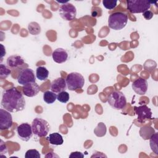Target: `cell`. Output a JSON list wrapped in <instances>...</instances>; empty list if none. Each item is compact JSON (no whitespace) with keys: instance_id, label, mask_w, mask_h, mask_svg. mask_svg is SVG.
<instances>
[{"instance_id":"4dcf8cb0","label":"cell","mask_w":158,"mask_h":158,"mask_svg":"<svg viewBox=\"0 0 158 158\" xmlns=\"http://www.w3.org/2000/svg\"><path fill=\"white\" fill-rule=\"evenodd\" d=\"M97 15H98V13H97L96 12L94 11V12H92V16H93V17H96Z\"/></svg>"},{"instance_id":"44dd1931","label":"cell","mask_w":158,"mask_h":158,"mask_svg":"<svg viewBox=\"0 0 158 158\" xmlns=\"http://www.w3.org/2000/svg\"><path fill=\"white\" fill-rule=\"evenodd\" d=\"M28 30L30 34L33 35H37L41 32V27L37 22H31L28 24Z\"/></svg>"},{"instance_id":"9a60e30c","label":"cell","mask_w":158,"mask_h":158,"mask_svg":"<svg viewBox=\"0 0 158 158\" xmlns=\"http://www.w3.org/2000/svg\"><path fill=\"white\" fill-rule=\"evenodd\" d=\"M52 59L57 64L65 62L68 58L67 52L63 48H57L52 53Z\"/></svg>"},{"instance_id":"d6986e66","label":"cell","mask_w":158,"mask_h":158,"mask_svg":"<svg viewBox=\"0 0 158 158\" xmlns=\"http://www.w3.org/2000/svg\"><path fill=\"white\" fill-rule=\"evenodd\" d=\"M56 99L57 95L52 91H46L43 93V100L48 104H52Z\"/></svg>"},{"instance_id":"3957f363","label":"cell","mask_w":158,"mask_h":158,"mask_svg":"<svg viewBox=\"0 0 158 158\" xmlns=\"http://www.w3.org/2000/svg\"><path fill=\"white\" fill-rule=\"evenodd\" d=\"M107 102L113 109L121 110L126 106L127 99L122 92L114 91L109 94L107 98Z\"/></svg>"},{"instance_id":"7c38bea8","label":"cell","mask_w":158,"mask_h":158,"mask_svg":"<svg viewBox=\"0 0 158 158\" xmlns=\"http://www.w3.org/2000/svg\"><path fill=\"white\" fill-rule=\"evenodd\" d=\"M132 89L139 95H144L146 94L148 84L147 81L143 78L139 77L132 83Z\"/></svg>"},{"instance_id":"277c9868","label":"cell","mask_w":158,"mask_h":158,"mask_svg":"<svg viewBox=\"0 0 158 158\" xmlns=\"http://www.w3.org/2000/svg\"><path fill=\"white\" fill-rule=\"evenodd\" d=\"M67 86L70 91H75L82 88L85 85L84 77L78 72L69 73L65 78Z\"/></svg>"},{"instance_id":"7a4b0ae2","label":"cell","mask_w":158,"mask_h":158,"mask_svg":"<svg viewBox=\"0 0 158 158\" xmlns=\"http://www.w3.org/2000/svg\"><path fill=\"white\" fill-rule=\"evenodd\" d=\"M128 22V16L120 12L110 14L108 19V26L114 30H120L123 28Z\"/></svg>"},{"instance_id":"4316f807","label":"cell","mask_w":158,"mask_h":158,"mask_svg":"<svg viewBox=\"0 0 158 158\" xmlns=\"http://www.w3.org/2000/svg\"><path fill=\"white\" fill-rule=\"evenodd\" d=\"M143 17L146 19V20H150L153 17L154 14L152 12H151V10H146L143 13Z\"/></svg>"},{"instance_id":"ac0fdd59","label":"cell","mask_w":158,"mask_h":158,"mask_svg":"<svg viewBox=\"0 0 158 158\" xmlns=\"http://www.w3.org/2000/svg\"><path fill=\"white\" fill-rule=\"evenodd\" d=\"M36 78L40 80L44 81L48 78L49 71L46 67L43 66H40L36 69Z\"/></svg>"},{"instance_id":"d4e9b609","label":"cell","mask_w":158,"mask_h":158,"mask_svg":"<svg viewBox=\"0 0 158 158\" xmlns=\"http://www.w3.org/2000/svg\"><path fill=\"white\" fill-rule=\"evenodd\" d=\"M102 4L104 7L109 10L114 9L117 4V1L116 0H103Z\"/></svg>"},{"instance_id":"ba28073f","label":"cell","mask_w":158,"mask_h":158,"mask_svg":"<svg viewBox=\"0 0 158 158\" xmlns=\"http://www.w3.org/2000/svg\"><path fill=\"white\" fill-rule=\"evenodd\" d=\"M17 81L22 85H25L29 83L35 82L36 77L33 70L29 68H25L19 73L17 76Z\"/></svg>"},{"instance_id":"2e32d148","label":"cell","mask_w":158,"mask_h":158,"mask_svg":"<svg viewBox=\"0 0 158 158\" xmlns=\"http://www.w3.org/2000/svg\"><path fill=\"white\" fill-rule=\"evenodd\" d=\"M7 66L11 69H17L25 64L23 59L18 55L9 56L7 59Z\"/></svg>"},{"instance_id":"f546056e","label":"cell","mask_w":158,"mask_h":158,"mask_svg":"<svg viewBox=\"0 0 158 158\" xmlns=\"http://www.w3.org/2000/svg\"><path fill=\"white\" fill-rule=\"evenodd\" d=\"M51 154H52V152H50V153H48L47 155H46V157H58L59 156L56 154H55L54 153L53 154V155H51Z\"/></svg>"},{"instance_id":"e0dca14e","label":"cell","mask_w":158,"mask_h":158,"mask_svg":"<svg viewBox=\"0 0 158 158\" xmlns=\"http://www.w3.org/2000/svg\"><path fill=\"white\" fill-rule=\"evenodd\" d=\"M47 139L48 140L50 144L55 146L61 145L64 143L63 138L62 135L59 133H51L47 138Z\"/></svg>"},{"instance_id":"83f0119b","label":"cell","mask_w":158,"mask_h":158,"mask_svg":"<svg viewBox=\"0 0 158 158\" xmlns=\"http://www.w3.org/2000/svg\"><path fill=\"white\" fill-rule=\"evenodd\" d=\"M83 157H84L83 154L78 151L73 152L69 156V157H73V158H83Z\"/></svg>"},{"instance_id":"30bf717a","label":"cell","mask_w":158,"mask_h":158,"mask_svg":"<svg viewBox=\"0 0 158 158\" xmlns=\"http://www.w3.org/2000/svg\"><path fill=\"white\" fill-rule=\"evenodd\" d=\"M134 110L138 115V121L139 123H143L152 117V112L150 108L147 106L143 105L139 107L135 106Z\"/></svg>"},{"instance_id":"5bb4252c","label":"cell","mask_w":158,"mask_h":158,"mask_svg":"<svg viewBox=\"0 0 158 158\" xmlns=\"http://www.w3.org/2000/svg\"><path fill=\"white\" fill-rule=\"evenodd\" d=\"M67 88V83L65 80L62 77L54 80L51 85V91L55 93H59L65 91Z\"/></svg>"},{"instance_id":"5b68a950","label":"cell","mask_w":158,"mask_h":158,"mask_svg":"<svg viewBox=\"0 0 158 158\" xmlns=\"http://www.w3.org/2000/svg\"><path fill=\"white\" fill-rule=\"evenodd\" d=\"M151 6V1L146 0H128L127 1V9L132 14L143 13L148 10Z\"/></svg>"},{"instance_id":"9c48e42d","label":"cell","mask_w":158,"mask_h":158,"mask_svg":"<svg viewBox=\"0 0 158 158\" xmlns=\"http://www.w3.org/2000/svg\"><path fill=\"white\" fill-rule=\"evenodd\" d=\"M17 132L19 138L24 141H28L33 136L31 125L28 123H23L17 128Z\"/></svg>"},{"instance_id":"8fae6325","label":"cell","mask_w":158,"mask_h":158,"mask_svg":"<svg viewBox=\"0 0 158 158\" xmlns=\"http://www.w3.org/2000/svg\"><path fill=\"white\" fill-rule=\"evenodd\" d=\"M12 117L10 112L1 109H0V129L1 130H7L12 125Z\"/></svg>"},{"instance_id":"8992f818","label":"cell","mask_w":158,"mask_h":158,"mask_svg":"<svg viewBox=\"0 0 158 158\" xmlns=\"http://www.w3.org/2000/svg\"><path fill=\"white\" fill-rule=\"evenodd\" d=\"M33 134L38 137L46 136L49 131L48 122L41 118H35L31 123Z\"/></svg>"},{"instance_id":"4fadbf2b","label":"cell","mask_w":158,"mask_h":158,"mask_svg":"<svg viewBox=\"0 0 158 158\" xmlns=\"http://www.w3.org/2000/svg\"><path fill=\"white\" fill-rule=\"evenodd\" d=\"M23 94L27 97H33L38 94L40 90V86L36 82H31L23 86Z\"/></svg>"},{"instance_id":"6da1fadb","label":"cell","mask_w":158,"mask_h":158,"mask_svg":"<svg viewBox=\"0 0 158 158\" xmlns=\"http://www.w3.org/2000/svg\"><path fill=\"white\" fill-rule=\"evenodd\" d=\"M1 106L10 112H17L24 109L25 100L21 92L12 87L3 91Z\"/></svg>"},{"instance_id":"484cf974","label":"cell","mask_w":158,"mask_h":158,"mask_svg":"<svg viewBox=\"0 0 158 158\" xmlns=\"http://www.w3.org/2000/svg\"><path fill=\"white\" fill-rule=\"evenodd\" d=\"M25 157V158H40L41 156L36 149H29L26 152Z\"/></svg>"},{"instance_id":"cb8c5ba5","label":"cell","mask_w":158,"mask_h":158,"mask_svg":"<svg viewBox=\"0 0 158 158\" xmlns=\"http://www.w3.org/2000/svg\"><path fill=\"white\" fill-rule=\"evenodd\" d=\"M69 98H70L69 94L65 91H62L58 93V94L57 95V99L62 103L67 102L69 100Z\"/></svg>"},{"instance_id":"52a82bcc","label":"cell","mask_w":158,"mask_h":158,"mask_svg":"<svg viewBox=\"0 0 158 158\" xmlns=\"http://www.w3.org/2000/svg\"><path fill=\"white\" fill-rule=\"evenodd\" d=\"M60 17L65 20L71 21L75 19L77 10L75 7L70 3L63 4L59 10Z\"/></svg>"},{"instance_id":"603a6c76","label":"cell","mask_w":158,"mask_h":158,"mask_svg":"<svg viewBox=\"0 0 158 158\" xmlns=\"http://www.w3.org/2000/svg\"><path fill=\"white\" fill-rule=\"evenodd\" d=\"M11 73L10 69H9L6 65L4 64L0 65V78H7Z\"/></svg>"},{"instance_id":"ffe728a7","label":"cell","mask_w":158,"mask_h":158,"mask_svg":"<svg viewBox=\"0 0 158 158\" xmlns=\"http://www.w3.org/2000/svg\"><path fill=\"white\" fill-rule=\"evenodd\" d=\"M157 138L158 133H153L150 137L149 144L152 151L156 154H158V147H157Z\"/></svg>"},{"instance_id":"7402d4cb","label":"cell","mask_w":158,"mask_h":158,"mask_svg":"<svg viewBox=\"0 0 158 158\" xmlns=\"http://www.w3.org/2000/svg\"><path fill=\"white\" fill-rule=\"evenodd\" d=\"M94 133L97 136H103L106 135V127L104 123L101 122L99 123L98 126L94 130Z\"/></svg>"},{"instance_id":"f1b7e54d","label":"cell","mask_w":158,"mask_h":158,"mask_svg":"<svg viewBox=\"0 0 158 158\" xmlns=\"http://www.w3.org/2000/svg\"><path fill=\"white\" fill-rule=\"evenodd\" d=\"M1 47L2 48V49H1V59H2V58L3 57L4 54H6V50H5V48H4V46L2 44H1Z\"/></svg>"}]
</instances>
